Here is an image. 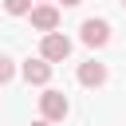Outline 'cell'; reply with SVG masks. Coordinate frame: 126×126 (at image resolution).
I'll return each mask as SVG.
<instances>
[{"mask_svg": "<svg viewBox=\"0 0 126 126\" xmlns=\"http://www.w3.org/2000/svg\"><path fill=\"white\" fill-rule=\"evenodd\" d=\"M32 4H35V0H0V8H4L8 16H28Z\"/></svg>", "mask_w": 126, "mask_h": 126, "instance_id": "52a82bcc", "label": "cell"}, {"mask_svg": "<svg viewBox=\"0 0 126 126\" xmlns=\"http://www.w3.org/2000/svg\"><path fill=\"white\" fill-rule=\"evenodd\" d=\"M16 71L24 75V83H28V87H47V83H51V71H55V67H51V63H43V59L35 55V59H24V63H20Z\"/></svg>", "mask_w": 126, "mask_h": 126, "instance_id": "277c9868", "label": "cell"}, {"mask_svg": "<svg viewBox=\"0 0 126 126\" xmlns=\"http://www.w3.org/2000/svg\"><path fill=\"white\" fill-rule=\"evenodd\" d=\"M32 126H55V122H43V118H35V122H32Z\"/></svg>", "mask_w": 126, "mask_h": 126, "instance_id": "30bf717a", "label": "cell"}, {"mask_svg": "<svg viewBox=\"0 0 126 126\" xmlns=\"http://www.w3.org/2000/svg\"><path fill=\"white\" fill-rule=\"evenodd\" d=\"M79 39H83L91 51H98V47H106V43H110V24H106L102 16H91V20H83V24H79Z\"/></svg>", "mask_w": 126, "mask_h": 126, "instance_id": "3957f363", "label": "cell"}, {"mask_svg": "<svg viewBox=\"0 0 126 126\" xmlns=\"http://www.w3.org/2000/svg\"><path fill=\"white\" fill-rule=\"evenodd\" d=\"M59 4H63V8H79L83 0H59Z\"/></svg>", "mask_w": 126, "mask_h": 126, "instance_id": "9c48e42d", "label": "cell"}, {"mask_svg": "<svg viewBox=\"0 0 126 126\" xmlns=\"http://www.w3.org/2000/svg\"><path fill=\"white\" fill-rule=\"evenodd\" d=\"M35 4H51V0H35Z\"/></svg>", "mask_w": 126, "mask_h": 126, "instance_id": "8fae6325", "label": "cell"}, {"mask_svg": "<svg viewBox=\"0 0 126 126\" xmlns=\"http://www.w3.org/2000/svg\"><path fill=\"white\" fill-rule=\"evenodd\" d=\"M28 20H32V28L35 32H59V8L55 4H32V12H28Z\"/></svg>", "mask_w": 126, "mask_h": 126, "instance_id": "5b68a950", "label": "cell"}, {"mask_svg": "<svg viewBox=\"0 0 126 126\" xmlns=\"http://www.w3.org/2000/svg\"><path fill=\"white\" fill-rule=\"evenodd\" d=\"M122 8H126V0H122Z\"/></svg>", "mask_w": 126, "mask_h": 126, "instance_id": "7c38bea8", "label": "cell"}, {"mask_svg": "<svg viewBox=\"0 0 126 126\" xmlns=\"http://www.w3.org/2000/svg\"><path fill=\"white\" fill-rule=\"evenodd\" d=\"M67 55H71V39H67L63 32H43V39H39V59L55 67V63H63Z\"/></svg>", "mask_w": 126, "mask_h": 126, "instance_id": "7a4b0ae2", "label": "cell"}, {"mask_svg": "<svg viewBox=\"0 0 126 126\" xmlns=\"http://www.w3.org/2000/svg\"><path fill=\"white\" fill-rule=\"evenodd\" d=\"M8 79H16V59L0 51V83H8Z\"/></svg>", "mask_w": 126, "mask_h": 126, "instance_id": "ba28073f", "label": "cell"}, {"mask_svg": "<svg viewBox=\"0 0 126 126\" xmlns=\"http://www.w3.org/2000/svg\"><path fill=\"white\" fill-rule=\"evenodd\" d=\"M67 114H71V98L63 91H55V87H43V94H39V118L43 122H63Z\"/></svg>", "mask_w": 126, "mask_h": 126, "instance_id": "6da1fadb", "label": "cell"}, {"mask_svg": "<svg viewBox=\"0 0 126 126\" xmlns=\"http://www.w3.org/2000/svg\"><path fill=\"white\" fill-rule=\"evenodd\" d=\"M75 79H79V87H102V83L110 79V71H106V63H98V59H87V63H79Z\"/></svg>", "mask_w": 126, "mask_h": 126, "instance_id": "8992f818", "label": "cell"}]
</instances>
